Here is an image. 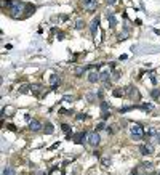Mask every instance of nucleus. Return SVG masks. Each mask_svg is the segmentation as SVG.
<instances>
[{
	"instance_id": "31",
	"label": "nucleus",
	"mask_w": 160,
	"mask_h": 175,
	"mask_svg": "<svg viewBox=\"0 0 160 175\" xmlns=\"http://www.w3.org/2000/svg\"><path fill=\"white\" fill-rule=\"evenodd\" d=\"M7 127H8V129H10V130H16V127H15V125H13V124H8V125H7Z\"/></svg>"
},
{
	"instance_id": "26",
	"label": "nucleus",
	"mask_w": 160,
	"mask_h": 175,
	"mask_svg": "<svg viewBox=\"0 0 160 175\" xmlns=\"http://www.w3.org/2000/svg\"><path fill=\"white\" fill-rule=\"evenodd\" d=\"M61 127H63V130L66 132V133H69V132H71V125H67V124H63Z\"/></svg>"
},
{
	"instance_id": "16",
	"label": "nucleus",
	"mask_w": 160,
	"mask_h": 175,
	"mask_svg": "<svg viewBox=\"0 0 160 175\" xmlns=\"http://www.w3.org/2000/svg\"><path fill=\"white\" fill-rule=\"evenodd\" d=\"M83 27H85V21H83V19H78L77 22H75V29H83Z\"/></svg>"
},
{
	"instance_id": "28",
	"label": "nucleus",
	"mask_w": 160,
	"mask_h": 175,
	"mask_svg": "<svg viewBox=\"0 0 160 175\" xmlns=\"http://www.w3.org/2000/svg\"><path fill=\"white\" fill-rule=\"evenodd\" d=\"M151 80H152V84H157V77H155V72H151Z\"/></svg>"
},
{
	"instance_id": "29",
	"label": "nucleus",
	"mask_w": 160,
	"mask_h": 175,
	"mask_svg": "<svg viewBox=\"0 0 160 175\" xmlns=\"http://www.w3.org/2000/svg\"><path fill=\"white\" fill-rule=\"evenodd\" d=\"M117 2H119V0H106V3L107 5H115Z\"/></svg>"
},
{
	"instance_id": "13",
	"label": "nucleus",
	"mask_w": 160,
	"mask_h": 175,
	"mask_svg": "<svg viewBox=\"0 0 160 175\" xmlns=\"http://www.w3.org/2000/svg\"><path fill=\"white\" fill-rule=\"evenodd\" d=\"M107 21H109V24H111V27H115L117 19H115V16H114V13H109L107 11Z\"/></svg>"
},
{
	"instance_id": "8",
	"label": "nucleus",
	"mask_w": 160,
	"mask_h": 175,
	"mask_svg": "<svg viewBox=\"0 0 160 175\" xmlns=\"http://www.w3.org/2000/svg\"><path fill=\"white\" fill-rule=\"evenodd\" d=\"M50 84H51V90H56L58 89V85L61 84V77L58 74L51 76V77H50Z\"/></svg>"
},
{
	"instance_id": "25",
	"label": "nucleus",
	"mask_w": 160,
	"mask_h": 175,
	"mask_svg": "<svg viewBox=\"0 0 160 175\" xmlns=\"http://www.w3.org/2000/svg\"><path fill=\"white\" fill-rule=\"evenodd\" d=\"M141 108H142V109H146V111H151L154 106H152V104H146V103H144V104H141Z\"/></svg>"
},
{
	"instance_id": "22",
	"label": "nucleus",
	"mask_w": 160,
	"mask_h": 175,
	"mask_svg": "<svg viewBox=\"0 0 160 175\" xmlns=\"http://www.w3.org/2000/svg\"><path fill=\"white\" fill-rule=\"evenodd\" d=\"M95 98H96V95H95V93H88V95H86V100H88L90 103H93Z\"/></svg>"
},
{
	"instance_id": "30",
	"label": "nucleus",
	"mask_w": 160,
	"mask_h": 175,
	"mask_svg": "<svg viewBox=\"0 0 160 175\" xmlns=\"http://www.w3.org/2000/svg\"><path fill=\"white\" fill-rule=\"evenodd\" d=\"M104 124H103V122H101V124H98V125H96V130H103V129H104Z\"/></svg>"
},
{
	"instance_id": "23",
	"label": "nucleus",
	"mask_w": 160,
	"mask_h": 175,
	"mask_svg": "<svg viewBox=\"0 0 160 175\" xmlns=\"http://www.w3.org/2000/svg\"><path fill=\"white\" fill-rule=\"evenodd\" d=\"M63 101H64V103H72V101H74V98L69 97V95H66V97H63Z\"/></svg>"
},
{
	"instance_id": "14",
	"label": "nucleus",
	"mask_w": 160,
	"mask_h": 175,
	"mask_svg": "<svg viewBox=\"0 0 160 175\" xmlns=\"http://www.w3.org/2000/svg\"><path fill=\"white\" fill-rule=\"evenodd\" d=\"M98 24H99V18H95L93 21H91V34H96V31H98Z\"/></svg>"
},
{
	"instance_id": "3",
	"label": "nucleus",
	"mask_w": 160,
	"mask_h": 175,
	"mask_svg": "<svg viewBox=\"0 0 160 175\" xmlns=\"http://www.w3.org/2000/svg\"><path fill=\"white\" fill-rule=\"evenodd\" d=\"M101 142V137L98 132H86V143L91 146H98Z\"/></svg>"
},
{
	"instance_id": "15",
	"label": "nucleus",
	"mask_w": 160,
	"mask_h": 175,
	"mask_svg": "<svg viewBox=\"0 0 160 175\" xmlns=\"http://www.w3.org/2000/svg\"><path fill=\"white\" fill-rule=\"evenodd\" d=\"M99 74H101V80H104V82H106V80H109V79H111V77H109V76H111V72H109V71L99 72Z\"/></svg>"
},
{
	"instance_id": "12",
	"label": "nucleus",
	"mask_w": 160,
	"mask_h": 175,
	"mask_svg": "<svg viewBox=\"0 0 160 175\" xmlns=\"http://www.w3.org/2000/svg\"><path fill=\"white\" fill-rule=\"evenodd\" d=\"M29 89L34 95H40V92H42V87L38 84H32V85H29Z\"/></svg>"
},
{
	"instance_id": "35",
	"label": "nucleus",
	"mask_w": 160,
	"mask_h": 175,
	"mask_svg": "<svg viewBox=\"0 0 160 175\" xmlns=\"http://www.w3.org/2000/svg\"><path fill=\"white\" fill-rule=\"evenodd\" d=\"M144 175H147V174H144Z\"/></svg>"
},
{
	"instance_id": "18",
	"label": "nucleus",
	"mask_w": 160,
	"mask_h": 175,
	"mask_svg": "<svg viewBox=\"0 0 160 175\" xmlns=\"http://www.w3.org/2000/svg\"><path fill=\"white\" fill-rule=\"evenodd\" d=\"M45 133H53V125L50 122H47V125H45Z\"/></svg>"
},
{
	"instance_id": "6",
	"label": "nucleus",
	"mask_w": 160,
	"mask_h": 175,
	"mask_svg": "<svg viewBox=\"0 0 160 175\" xmlns=\"http://www.w3.org/2000/svg\"><path fill=\"white\" fill-rule=\"evenodd\" d=\"M139 151H141L142 156H147V154H152L154 153V146L151 145V143H146V145L139 146Z\"/></svg>"
},
{
	"instance_id": "2",
	"label": "nucleus",
	"mask_w": 160,
	"mask_h": 175,
	"mask_svg": "<svg viewBox=\"0 0 160 175\" xmlns=\"http://www.w3.org/2000/svg\"><path fill=\"white\" fill-rule=\"evenodd\" d=\"M130 135H131V138L133 140H142L144 138V135H146V132H144V127L141 125V124H131V127H130Z\"/></svg>"
},
{
	"instance_id": "17",
	"label": "nucleus",
	"mask_w": 160,
	"mask_h": 175,
	"mask_svg": "<svg viewBox=\"0 0 160 175\" xmlns=\"http://www.w3.org/2000/svg\"><path fill=\"white\" fill-rule=\"evenodd\" d=\"M101 164L104 167H109L111 165V157H101Z\"/></svg>"
},
{
	"instance_id": "24",
	"label": "nucleus",
	"mask_w": 160,
	"mask_h": 175,
	"mask_svg": "<svg viewBox=\"0 0 160 175\" xmlns=\"http://www.w3.org/2000/svg\"><path fill=\"white\" fill-rule=\"evenodd\" d=\"M120 79V72H114V74H112V77H111V80H119Z\"/></svg>"
},
{
	"instance_id": "5",
	"label": "nucleus",
	"mask_w": 160,
	"mask_h": 175,
	"mask_svg": "<svg viewBox=\"0 0 160 175\" xmlns=\"http://www.w3.org/2000/svg\"><path fill=\"white\" fill-rule=\"evenodd\" d=\"M127 89H128V97H130V100H134V101L141 100V93L138 92L136 87H127Z\"/></svg>"
},
{
	"instance_id": "33",
	"label": "nucleus",
	"mask_w": 160,
	"mask_h": 175,
	"mask_svg": "<svg viewBox=\"0 0 160 175\" xmlns=\"http://www.w3.org/2000/svg\"><path fill=\"white\" fill-rule=\"evenodd\" d=\"M155 140H157V143H159V145H160V132H159V133H157V137H155Z\"/></svg>"
},
{
	"instance_id": "20",
	"label": "nucleus",
	"mask_w": 160,
	"mask_h": 175,
	"mask_svg": "<svg viewBox=\"0 0 160 175\" xmlns=\"http://www.w3.org/2000/svg\"><path fill=\"white\" fill-rule=\"evenodd\" d=\"M151 95H152V98H160V89H154L152 92H151Z\"/></svg>"
},
{
	"instance_id": "7",
	"label": "nucleus",
	"mask_w": 160,
	"mask_h": 175,
	"mask_svg": "<svg viewBox=\"0 0 160 175\" xmlns=\"http://www.w3.org/2000/svg\"><path fill=\"white\" fill-rule=\"evenodd\" d=\"M86 79H88L90 84H96V82H99V80H101V74H99L98 71H91V72L88 74V77H86Z\"/></svg>"
},
{
	"instance_id": "4",
	"label": "nucleus",
	"mask_w": 160,
	"mask_h": 175,
	"mask_svg": "<svg viewBox=\"0 0 160 175\" xmlns=\"http://www.w3.org/2000/svg\"><path fill=\"white\" fill-rule=\"evenodd\" d=\"M83 8H85L88 13H93L98 8V2L96 0H83Z\"/></svg>"
},
{
	"instance_id": "21",
	"label": "nucleus",
	"mask_w": 160,
	"mask_h": 175,
	"mask_svg": "<svg viewBox=\"0 0 160 175\" xmlns=\"http://www.w3.org/2000/svg\"><path fill=\"white\" fill-rule=\"evenodd\" d=\"M75 119L77 121H83V119H86V114L85 112H78V114L75 116Z\"/></svg>"
},
{
	"instance_id": "10",
	"label": "nucleus",
	"mask_w": 160,
	"mask_h": 175,
	"mask_svg": "<svg viewBox=\"0 0 160 175\" xmlns=\"http://www.w3.org/2000/svg\"><path fill=\"white\" fill-rule=\"evenodd\" d=\"M112 95H114V97H127L128 89H122V87H120V89H115L114 92H112Z\"/></svg>"
},
{
	"instance_id": "34",
	"label": "nucleus",
	"mask_w": 160,
	"mask_h": 175,
	"mask_svg": "<svg viewBox=\"0 0 160 175\" xmlns=\"http://www.w3.org/2000/svg\"><path fill=\"white\" fill-rule=\"evenodd\" d=\"M159 175H160V172H159Z\"/></svg>"
},
{
	"instance_id": "1",
	"label": "nucleus",
	"mask_w": 160,
	"mask_h": 175,
	"mask_svg": "<svg viewBox=\"0 0 160 175\" xmlns=\"http://www.w3.org/2000/svg\"><path fill=\"white\" fill-rule=\"evenodd\" d=\"M7 2V7H8V11H10V16L11 18H26V15L22 13V11H27V13H34L35 7H30V5L24 3L21 0H5Z\"/></svg>"
},
{
	"instance_id": "9",
	"label": "nucleus",
	"mask_w": 160,
	"mask_h": 175,
	"mask_svg": "<svg viewBox=\"0 0 160 175\" xmlns=\"http://www.w3.org/2000/svg\"><path fill=\"white\" fill-rule=\"evenodd\" d=\"M40 129H42V124L38 122L37 119H32V121L29 122V130H32V132H38Z\"/></svg>"
},
{
	"instance_id": "32",
	"label": "nucleus",
	"mask_w": 160,
	"mask_h": 175,
	"mask_svg": "<svg viewBox=\"0 0 160 175\" xmlns=\"http://www.w3.org/2000/svg\"><path fill=\"white\" fill-rule=\"evenodd\" d=\"M58 39H59V40H61V39H64V34L63 32H58Z\"/></svg>"
},
{
	"instance_id": "19",
	"label": "nucleus",
	"mask_w": 160,
	"mask_h": 175,
	"mask_svg": "<svg viewBox=\"0 0 160 175\" xmlns=\"http://www.w3.org/2000/svg\"><path fill=\"white\" fill-rule=\"evenodd\" d=\"M125 39H128V31L127 29L123 31V32L119 34V40H125Z\"/></svg>"
},
{
	"instance_id": "27",
	"label": "nucleus",
	"mask_w": 160,
	"mask_h": 175,
	"mask_svg": "<svg viewBox=\"0 0 160 175\" xmlns=\"http://www.w3.org/2000/svg\"><path fill=\"white\" fill-rule=\"evenodd\" d=\"M133 108H134V106H127V108H122V109H120V112L123 114V112H127V111H131Z\"/></svg>"
},
{
	"instance_id": "11",
	"label": "nucleus",
	"mask_w": 160,
	"mask_h": 175,
	"mask_svg": "<svg viewBox=\"0 0 160 175\" xmlns=\"http://www.w3.org/2000/svg\"><path fill=\"white\" fill-rule=\"evenodd\" d=\"M86 69H88L86 66H77L75 67V71H74V74L77 76V77H82V74H85Z\"/></svg>"
}]
</instances>
